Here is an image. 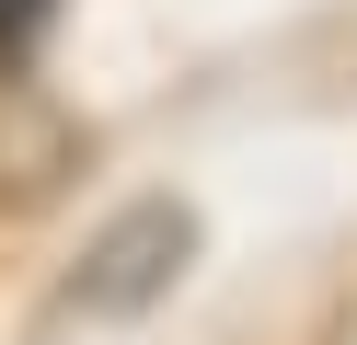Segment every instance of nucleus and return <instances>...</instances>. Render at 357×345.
<instances>
[{"mask_svg":"<svg viewBox=\"0 0 357 345\" xmlns=\"http://www.w3.org/2000/svg\"><path fill=\"white\" fill-rule=\"evenodd\" d=\"M185 265H196V207L185 196H139V207H116V219L81 242L58 311H70V322H139V311L173 299Z\"/></svg>","mask_w":357,"mask_h":345,"instance_id":"nucleus-1","label":"nucleus"},{"mask_svg":"<svg viewBox=\"0 0 357 345\" xmlns=\"http://www.w3.org/2000/svg\"><path fill=\"white\" fill-rule=\"evenodd\" d=\"M47 23H58V0H0V69H24L47 46Z\"/></svg>","mask_w":357,"mask_h":345,"instance_id":"nucleus-2","label":"nucleus"}]
</instances>
